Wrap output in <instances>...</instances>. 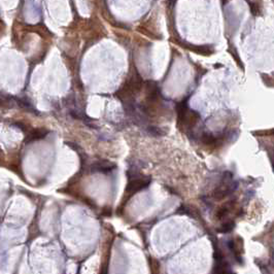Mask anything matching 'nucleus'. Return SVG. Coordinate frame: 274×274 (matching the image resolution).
<instances>
[{"instance_id": "obj_5", "label": "nucleus", "mask_w": 274, "mask_h": 274, "mask_svg": "<svg viewBox=\"0 0 274 274\" xmlns=\"http://www.w3.org/2000/svg\"><path fill=\"white\" fill-rule=\"evenodd\" d=\"M46 134H48V131H45V130H43V129L33 130L31 133H29L27 135V138L25 139V142L29 143V142H31V141L38 140V139L43 138V137H45Z\"/></svg>"}, {"instance_id": "obj_6", "label": "nucleus", "mask_w": 274, "mask_h": 274, "mask_svg": "<svg viewBox=\"0 0 274 274\" xmlns=\"http://www.w3.org/2000/svg\"><path fill=\"white\" fill-rule=\"evenodd\" d=\"M201 141L204 143V144L213 145V144H215V143H217V137L214 136L213 134H211V133L204 132V133H202V135H201Z\"/></svg>"}, {"instance_id": "obj_8", "label": "nucleus", "mask_w": 274, "mask_h": 274, "mask_svg": "<svg viewBox=\"0 0 274 274\" xmlns=\"http://www.w3.org/2000/svg\"><path fill=\"white\" fill-rule=\"evenodd\" d=\"M148 132H150V134H153V135H164L166 132L165 131H162L160 128H158V127H153V126H150L148 127Z\"/></svg>"}, {"instance_id": "obj_1", "label": "nucleus", "mask_w": 274, "mask_h": 274, "mask_svg": "<svg viewBox=\"0 0 274 274\" xmlns=\"http://www.w3.org/2000/svg\"><path fill=\"white\" fill-rule=\"evenodd\" d=\"M128 178L129 182L126 188V193L129 194L130 196L147 188L150 183V177H144V176L141 175L140 173L136 172V171L135 172L128 171Z\"/></svg>"}, {"instance_id": "obj_3", "label": "nucleus", "mask_w": 274, "mask_h": 274, "mask_svg": "<svg viewBox=\"0 0 274 274\" xmlns=\"http://www.w3.org/2000/svg\"><path fill=\"white\" fill-rule=\"evenodd\" d=\"M115 168V164L111 163V162L107 161H98L95 162L91 166V170L93 172H102V173H107L112 171Z\"/></svg>"}, {"instance_id": "obj_7", "label": "nucleus", "mask_w": 274, "mask_h": 274, "mask_svg": "<svg viewBox=\"0 0 274 274\" xmlns=\"http://www.w3.org/2000/svg\"><path fill=\"white\" fill-rule=\"evenodd\" d=\"M234 227H235V223L234 222H227L225 223V224H223L222 226H220V228L217 229V232H220V233H229V232H231L232 230L234 229Z\"/></svg>"}, {"instance_id": "obj_2", "label": "nucleus", "mask_w": 274, "mask_h": 274, "mask_svg": "<svg viewBox=\"0 0 274 274\" xmlns=\"http://www.w3.org/2000/svg\"><path fill=\"white\" fill-rule=\"evenodd\" d=\"M237 188V182H234L232 179V173L226 172L224 174L223 180L220 182V185L213 191L212 196L217 200H223L230 194H232Z\"/></svg>"}, {"instance_id": "obj_4", "label": "nucleus", "mask_w": 274, "mask_h": 274, "mask_svg": "<svg viewBox=\"0 0 274 274\" xmlns=\"http://www.w3.org/2000/svg\"><path fill=\"white\" fill-rule=\"evenodd\" d=\"M234 204H235V202H234L233 200H231V201H228L227 203H225L224 205H222L220 207L217 209V220H222L223 217H226L227 214L231 211V209L232 208L234 207Z\"/></svg>"}]
</instances>
